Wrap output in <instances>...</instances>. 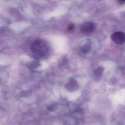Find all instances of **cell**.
Returning a JSON list of instances; mask_svg holds the SVG:
<instances>
[{
  "mask_svg": "<svg viewBox=\"0 0 125 125\" xmlns=\"http://www.w3.org/2000/svg\"><path fill=\"white\" fill-rule=\"evenodd\" d=\"M74 28V25L73 24H71L69 25L68 28V30L69 31H72L73 30Z\"/></svg>",
  "mask_w": 125,
  "mask_h": 125,
  "instance_id": "7",
  "label": "cell"
},
{
  "mask_svg": "<svg viewBox=\"0 0 125 125\" xmlns=\"http://www.w3.org/2000/svg\"><path fill=\"white\" fill-rule=\"evenodd\" d=\"M47 109L50 111H52L54 109V107H53L50 106L48 107Z\"/></svg>",
  "mask_w": 125,
  "mask_h": 125,
  "instance_id": "8",
  "label": "cell"
},
{
  "mask_svg": "<svg viewBox=\"0 0 125 125\" xmlns=\"http://www.w3.org/2000/svg\"><path fill=\"white\" fill-rule=\"evenodd\" d=\"M104 69L101 67H98L94 71V74L95 76L97 77H100L104 71Z\"/></svg>",
  "mask_w": 125,
  "mask_h": 125,
  "instance_id": "6",
  "label": "cell"
},
{
  "mask_svg": "<svg viewBox=\"0 0 125 125\" xmlns=\"http://www.w3.org/2000/svg\"><path fill=\"white\" fill-rule=\"evenodd\" d=\"M91 50V46L90 44H86L83 45L80 48V51L84 54L88 53Z\"/></svg>",
  "mask_w": 125,
  "mask_h": 125,
  "instance_id": "5",
  "label": "cell"
},
{
  "mask_svg": "<svg viewBox=\"0 0 125 125\" xmlns=\"http://www.w3.org/2000/svg\"><path fill=\"white\" fill-rule=\"evenodd\" d=\"M96 27V25L94 22H87L82 25L80 27V30L84 34H88L93 32Z\"/></svg>",
  "mask_w": 125,
  "mask_h": 125,
  "instance_id": "3",
  "label": "cell"
},
{
  "mask_svg": "<svg viewBox=\"0 0 125 125\" xmlns=\"http://www.w3.org/2000/svg\"><path fill=\"white\" fill-rule=\"evenodd\" d=\"M118 2L120 3V4H124V3H125V0H120V1H118Z\"/></svg>",
  "mask_w": 125,
  "mask_h": 125,
  "instance_id": "9",
  "label": "cell"
},
{
  "mask_svg": "<svg viewBox=\"0 0 125 125\" xmlns=\"http://www.w3.org/2000/svg\"><path fill=\"white\" fill-rule=\"evenodd\" d=\"M111 39L115 44L121 45L125 43V33L123 32H115L111 35Z\"/></svg>",
  "mask_w": 125,
  "mask_h": 125,
  "instance_id": "2",
  "label": "cell"
},
{
  "mask_svg": "<svg viewBox=\"0 0 125 125\" xmlns=\"http://www.w3.org/2000/svg\"><path fill=\"white\" fill-rule=\"evenodd\" d=\"M31 49L33 53L42 57L44 56L48 53L49 47L46 42L41 39H38L32 42Z\"/></svg>",
  "mask_w": 125,
  "mask_h": 125,
  "instance_id": "1",
  "label": "cell"
},
{
  "mask_svg": "<svg viewBox=\"0 0 125 125\" xmlns=\"http://www.w3.org/2000/svg\"><path fill=\"white\" fill-rule=\"evenodd\" d=\"M66 87L68 90L70 91H73L76 90L78 88L77 83L74 80H71L66 85Z\"/></svg>",
  "mask_w": 125,
  "mask_h": 125,
  "instance_id": "4",
  "label": "cell"
}]
</instances>
